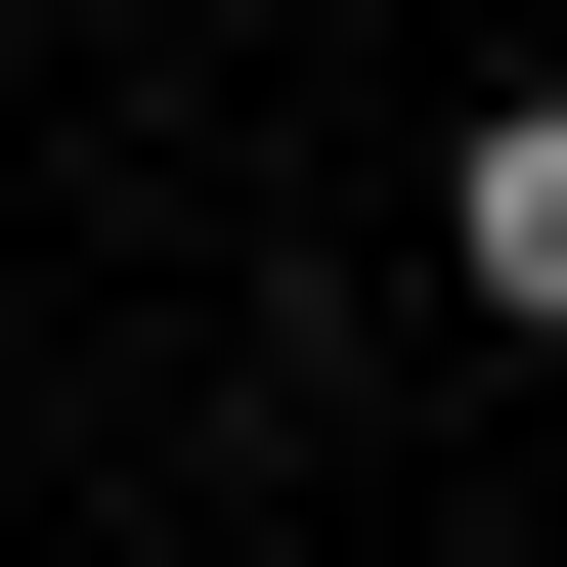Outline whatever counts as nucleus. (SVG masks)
<instances>
[{
    "label": "nucleus",
    "mask_w": 567,
    "mask_h": 567,
    "mask_svg": "<svg viewBox=\"0 0 567 567\" xmlns=\"http://www.w3.org/2000/svg\"><path fill=\"white\" fill-rule=\"evenodd\" d=\"M436 262H481V306H524V350H567V87H524V132H481V175H436Z\"/></svg>",
    "instance_id": "1"
}]
</instances>
